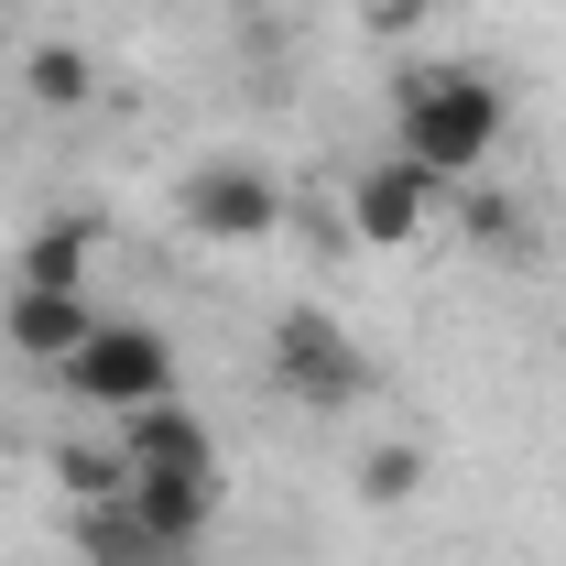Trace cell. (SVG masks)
<instances>
[{
    "instance_id": "6da1fadb",
    "label": "cell",
    "mask_w": 566,
    "mask_h": 566,
    "mask_svg": "<svg viewBox=\"0 0 566 566\" xmlns=\"http://www.w3.org/2000/svg\"><path fill=\"white\" fill-rule=\"evenodd\" d=\"M501 76L480 66H415L403 87H392V132H403V153H415L424 175H447V186H469L480 164H491L501 142Z\"/></svg>"
},
{
    "instance_id": "7a4b0ae2",
    "label": "cell",
    "mask_w": 566,
    "mask_h": 566,
    "mask_svg": "<svg viewBox=\"0 0 566 566\" xmlns=\"http://www.w3.org/2000/svg\"><path fill=\"white\" fill-rule=\"evenodd\" d=\"M273 381L305 403V415H349V403H370V349H359L338 316H316V305H283L273 316Z\"/></svg>"
},
{
    "instance_id": "3957f363",
    "label": "cell",
    "mask_w": 566,
    "mask_h": 566,
    "mask_svg": "<svg viewBox=\"0 0 566 566\" xmlns=\"http://www.w3.org/2000/svg\"><path fill=\"white\" fill-rule=\"evenodd\" d=\"M55 381H66L76 403H98V415H132V403H164V392H175V349H164V327H142V316H98L87 349L55 359Z\"/></svg>"
},
{
    "instance_id": "277c9868",
    "label": "cell",
    "mask_w": 566,
    "mask_h": 566,
    "mask_svg": "<svg viewBox=\"0 0 566 566\" xmlns=\"http://www.w3.org/2000/svg\"><path fill=\"white\" fill-rule=\"evenodd\" d=\"M175 208H186V229L197 240H273L283 229V186L262 175V164H197L186 186H175Z\"/></svg>"
},
{
    "instance_id": "5b68a950",
    "label": "cell",
    "mask_w": 566,
    "mask_h": 566,
    "mask_svg": "<svg viewBox=\"0 0 566 566\" xmlns=\"http://www.w3.org/2000/svg\"><path fill=\"white\" fill-rule=\"evenodd\" d=\"M447 197H458L447 175H424L415 153H392V164H370V175L349 186V229H359V240H381V251H403V240H415Z\"/></svg>"
},
{
    "instance_id": "8992f818",
    "label": "cell",
    "mask_w": 566,
    "mask_h": 566,
    "mask_svg": "<svg viewBox=\"0 0 566 566\" xmlns=\"http://www.w3.org/2000/svg\"><path fill=\"white\" fill-rule=\"evenodd\" d=\"M132 512L164 556H197L218 523V469H132Z\"/></svg>"
},
{
    "instance_id": "52a82bcc",
    "label": "cell",
    "mask_w": 566,
    "mask_h": 566,
    "mask_svg": "<svg viewBox=\"0 0 566 566\" xmlns=\"http://www.w3.org/2000/svg\"><path fill=\"white\" fill-rule=\"evenodd\" d=\"M0 327H11L22 359H76L87 327H98V305H87V294H33V283H11V316H0Z\"/></svg>"
},
{
    "instance_id": "ba28073f",
    "label": "cell",
    "mask_w": 566,
    "mask_h": 566,
    "mask_svg": "<svg viewBox=\"0 0 566 566\" xmlns=\"http://www.w3.org/2000/svg\"><path fill=\"white\" fill-rule=\"evenodd\" d=\"M120 447H132V469H218L208 424L186 415L175 392H164V403H132V415H120Z\"/></svg>"
},
{
    "instance_id": "9c48e42d",
    "label": "cell",
    "mask_w": 566,
    "mask_h": 566,
    "mask_svg": "<svg viewBox=\"0 0 566 566\" xmlns=\"http://www.w3.org/2000/svg\"><path fill=\"white\" fill-rule=\"evenodd\" d=\"M87 273H98V218H55V229L22 240V283L33 294H87Z\"/></svg>"
},
{
    "instance_id": "30bf717a",
    "label": "cell",
    "mask_w": 566,
    "mask_h": 566,
    "mask_svg": "<svg viewBox=\"0 0 566 566\" xmlns=\"http://www.w3.org/2000/svg\"><path fill=\"white\" fill-rule=\"evenodd\" d=\"M76 556H87V566H175L153 534H142L132 491H120V501H76Z\"/></svg>"
},
{
    "instance_id": "8fae6325",
    "label": "cell",
    "mask_w": 566,
    "mask_h": 566,
    "mask_svg": "<svg viewBox=\"0 0 566 566\" xmlns=\"http://www.w3.org/2000/svg\"><path fill=\"white\" fill-rule=\"evenodd\" d=\"M55 480H66V501H120L132 491V447H120V436H109V447H98V436H66V447H55Z\"/></svg>"
},
{
    "instance_id": "7c38bea8",
    "label": "cell",
    "mask_w": 566,
    "mask_h": 566,
    "mask_svg": "<svg viewBox=\"0 0 566 566\" xmlns=\"http://www.w3.org/2000/svg\"><path fill=\"white\" fill-rule=\"evenodd\" d=\"M87 87H98V76H87L76 44H33V55H22V98H33V109H87Z\"/></svg>"
},
{
    "instance_id": "4fadbf2b",
    "label": "cell",
    "mask_w": 566,
    "mask_h": 566,
    "mask_svg": "<svg viewBox=\"0 0 566 566\" xmlns=\"http://www.w3.org/2000/svg\"><path fill=\"white\" fill-rule=\"evenodd\" d=\"M424 491V447H370L359 458V501H415Z\"/></svg>"
},
{
    "instance_id": "5bb4252c",
    "label": "cell",
    "mask_w": 566,
    "mask_h": 566,
    "mask_svg": "<svg viewBox=\"0 0 566 566\" xmlns=\"http://www.w3.org/2000/svg\"><path fill=\"white\" fill-rule=\"evenodd\" d=\"M458 218H469V240H523V218H512V197H491V186H469V197H458Z\"/></svg>"
},
{
    "instance_id": "9a60e30c",
    "label": "cell",
    "mask_w": 566,
    "mask_h": 566,
    "mask_svg": "<svg viewBox=\"0 0 566 566\" xmlns=\"http://www.w3.org/2000/svg\"><path fill=\"white\" fill-rule=\"evenodd\" d=\"M415 11H424V0H370V22H381V33H415Z\"/></svg>"
},
{
    "instance_id": "2e32d148",
    "label": "cell",
    "mask_w": 566,
    "mask_h": 566,
    "mask_svg": "<svg viewBox=\"0 0 566 566\" xmlns=\"http://www.w3.org/2000/svg\"><path fill=\"white\" fill-rule=\"evenodd\" d=\"M0 22H11V0H0Z\"/></svg>"
}]
</instances>
